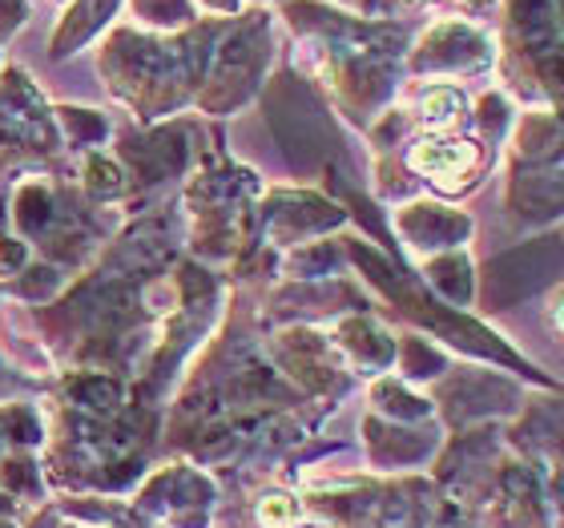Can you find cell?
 <instances>
[{
    "label": "cell",
    "mask_w": 564,
    "mask_h": 528,
    "mask_svg": "<svg viewBox=\"0 0 564 528\" xmlns=\"http://www.w3.org/2000/svg\"><path fill=\"white\" fill-rule=\"evenodd\" d=\"M476 165H480V150H476L471 141L427 138L412 150V170H420L423 177H432V182H440V186L471 174Z\"/></svg>",
    "instance_id": "cell-1"
},
{
    "label": "cell",
    "mask_w": 564,
    "mask_h": 528,
    "mask_svg": "<svg viewBox=\"0 0 564 528\" xmlns=\"http://www.w3.org/2000/svg\"><path fill=\"white\" fill-rule=\"evenodd\" d=\"M459 114H464V97H459L456 89H447V85L427 89L420 101V118H423V126H432V130H447Z\"/></svg>",
    "instance_id": "cell-2"
},
{
    "label": "cell",
    "mask_w": 564,
    "mask_h": 528,
    "mask_svg": "<svg viewBox=\"0 0 564 528\" xmlns=\"http://www.w3.org/2000/svg\"><path fill=\"white\" fill-rule=\"evenodd\" d=\"M294 513H299V508H294L291 496H267L259 505V520L267 528H286L294 520Z\"/></svg>",
    "instance_id": "cell-3"
},
{
    "label": "cell",
    "mask_w": 564,
    "mask_h": 528,
    "mask_svg": "<svg viewBox=\"0 0 564 528\" xmlns=\"http://www.w3.org/2000/svg\"><path fill=\"white\" fill-rule=\"evenodd\" d=\"M549 323H553V331L564 340V287L549 299Z\"/></svg>",
    "instance_id": "cell-4"
}]
</instances>
